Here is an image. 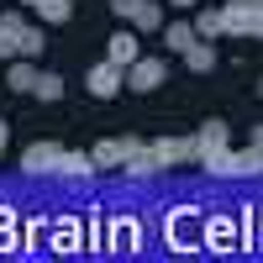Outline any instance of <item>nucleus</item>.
I'll list each match as a JSON object with an SVG mask.
<instances>
[{
	"instance_id": "11",
	"label": "nucleus",
	"mask_w": 263,
	"mask_h": 263,
	"mask_svg": "<svg viewBox=\"0 0 263 263\" xmlns=\"http://www.w3.org/2000/svg\"><path fill=\"white\" fill-rule=\"evenodd\" d=\"M16 253H21V211L0 200V258H16Z\"/></svg>"
},
{
	"instance_id": "29",
	"label": "nucleus",
	"mask_w": 263,
	"mask_h": 263,
	"mask_svg": "<svg viewBox=\"0 0 263 263\" xmlns=\"http://www.w3.org/2000/svg\"><path fill=\"white\" fill-rule=\"evenodd\" d=\"M248 37L263 42V0H253V21H248Z\"/></svg>"
},
{
	"instance_id": "28",
	"label": "nucleus",
	"mask_w": 263,
	"mask_h": 263,
	"mask_svg": "<svg viewBox=\"0 0 263 263\" xmlns=\"http://www.w3.org/2000/svg\"><path fill=\"white\" fill-rule=\"evenodd\" d=\"M258 174H263V153L248 147V153H242V179H258Z\"/></svg>"
},
{
	"instance_id": "32",
	"label": "nucleus",
	"mask_w": 263,
	"mask_h": 263,
	"mask_svg": "<svg viewBox=\"0 0 263 263\" xmlns=\"http://www.w3.org/2000/svg\"><path fill=\"white\" fill-rule=\"evenodd\" d=\"M6 137H11V126H6V121H0V153H6Z\"/></svg>"
},
{
	"instance_id": "10",
	"label": "nucleus",
	"mask_w": 263,
	"mask_h": 263,
	"mask_svg": "<svg viewBox=\"0 0 263 263\" xmlns=\"http://www.w3.org/2000/svg\"><path fill=\"white\" fill-rule=\"evenodd\" d=\"M58 142H32L27 153H21V174H32V179H42V174H53V163H58Z\"/></svg>"
},
{
	"instance_id": "26",
	"label": "nucleus",
	"mask_w": 263,
	"mask_h": 263,
	"mask_svg": "<svg viewBox=\"0 0 263 263\" xmlns=\"http://www.w3.org/2000/svg\"><path fill=\"white\" fill-rule=\"evenodd\" d=\"M32 95H42V100H58V95H63V79H58V74H37Z\"/></svg>"
},
{
	"instance_id": "30",
	"label": "nucleus",
	"mask_w": 263,
	"mask_h": 263,
	"mask_svg": "<svg viewBox=\"0 0 263 263\" xmlns=\"http://www.w3.org/2000/svg\"><path fill=\"white\" fill-rule=\"evenodd\" d=\"M137 6H142V0H111V11H116L121 21H132V11H137Z\"/></svg>"
},
{
	"instance_id": "21",
	"label": "nucleus",
	"mask_w": 263,
	"mask_h": 263,
	"mask_svg": "<svg viewBox=\"0 0 263 263\" xmlns=\"http://www.w3.org/2000/svg\"><path fill=\"white\" fill-rule=\"evenodd\" d=\"M121 168H126V179H153V174H158V158H153L147 147H137V153H132Z\"/></svg>"
},
{
	"instance_id": "31",
	"label": "nucleus",
	"mask_w": 263,
	"mask_h": 263,
	"mask_svg": "<svg viewBox=\"0 0 263 263\" xmlns=\"http://www.w3.org/2000/svg\"><path fill=\"white\" fill-rule=\"evenodd\" d=\"M253 147H258V153H263V121H258V126H253Z\"/></svg>"
},
{
	"instance_id": "25",
	"label": "nucleus",
	"mask_w": 263,
	"mask_h": 263,
	"mask_svg": "<svg viewBox=\"0 0 263 263\" xmlns=\"http://www.w3.org/2000/svg\"><path fill=\"white\" fill-rule=\"evenodd\" d=\"M42 42H48V37H42V27H32V21H27V32H21V58H37Z\"/></svg>"
},
{
	"instance_id": "13",
	"label": "nucleus",
	"mask_w": 263,
	"mask_h": 263,
	"mask_svg": "<svg viewBox=\"0 0 263 263\" xmlns=\"http://www.w3.org/2000/svg\"><path fill=\"white\" fill-rule=\"evenodd\" d=\"M53 174H58V179H90V174H100V168H95L90 153H69V147H63L58 163H53Z\"/></svg>"
},
{
	"instance_id": "23",
	"label": "nucleus",
	"mask_w": 263,
	"mask_h": 263,
	"mask_svg": "<svg viewBox=\"0 0 263 263\" xmlns=\"http://www.w3.org/2000/svg\"><path fill=\"white\" fill-rule=\"evenodd\" d=\"M184 69L190 74H211L216 69V48H211V42H195V48L184 53Z\"/></svg>"
},
{
	"instance_id": "8",
	"label": "nucleus",
	"mask_w": 263,
	"mask_h": 263,
	"mask_svg": "<svg viewBox=\"0 0 263 263\" xmlns=\"http://www.w3.org/2000/svg\"><path fill=\"white\" fill-rule=\"evenodd\" d=\"M237 248L263 253V205H242V216H237Z\"/></svg>"
},
{
	"instance_id": "18",
	"label": "nucleus",
	"mask_w": 263,
	"mask_h": 263,
	"mask_svg": "<svg viewBox=\"0 0 263 263\" xmlns=\"http://www.w3.org/2000/svg\"><path fill=\"white\" fill-rule=\"evenodd\" d=\"M190 27H195V37H200V42H216V37L227 32V21H221V11H211V6H205L200 16L190 21Z\"/></svg>"
},
{
	"instance_id": "27",
	"label": "nucleus",
	"mask_w": 263,
	"mask_h": 263,
	"mask_svg": "<svg viewBox=\"0 0 263 263\" xmlns=\"http://www.w3.org/2000/svg\"><path fill=\"white\" fill-rule=\"evenodd\" d=\"M90 248L105 258V211H90Z\"/></svg>"
},
{
	"instance_id": "16",
	"label": "nucleus",
	"mask_w": 263,
	"mask_h": 263,
	"mask_svg": "<svg viewBox=\"0 0 263 263\" xmlns=\"http://www.w3.org/2000/svg\"><path fill=\"white\" fill-rule=\"evenodd\" d=\"M221 21L232 37H248V21H253V0H227L221 6Z\"/></svg>"
},
{
	"instance_id": "14",
	"label": "nucleus",
	"mask_w": 263,
	"mask_h": 263,
	"mask_svg": "<svg viewBox=\"0 0 263 263\" xmlns=\"http://www.w3.org/2000/svg\"><path fill=\"white\" fill-rule=\"evenodd\" d=\"M200 168L211 174V179H242V153L221 147V153H211V158H200Z\"/></svg>"
},
{
	"instance_id": "4",
	"label": "nucleus",
	"mask_w": 263,
	"mask_h": 263,
	"mask_svg": "<svg viewBox=\"0 0 263 263\" xmlns=\"http://www.w3.org/2000/svg\"><path fill=\"white\" fill-rule=\"evenodd\" d=\"M137 147H147V142H137V137H100L90 147V158H95V168H121Z\"/></svg>"
},
{
	"instance_id": "2",
	"label": "nucleus",
	"mask_w": 263,
	"mask_h": 263,
	"mask_svg": "<svg viewBox=\"0 0 263 263\" xmlns=\"http://www.w3.org/2000/svg\"><path fill=\"white\" fill-rule=\"evenodd\" d=\"M142 253V216L111 211L105 216V258H137Z\"/></svg>"
},
{
	"instance_id": "7",
	"label": "nucleus",
	"mask_w": 263,
	"mask_h": 263,
	"mask_svg": "<svg viewBox=\"0 0 263 263\" xmlns=\"http://www.w3.org/2000/svg\"><path fill=\"white\" fill-rule=\"evenodd\" d=\"M147 153L158 158V168H168V163H195V137H158V142H147Z\"/></svg>"
},
{
	"instance_id": "6",
	"label": "nucleus",
	"mask_w": 263,
	"mask_h": 263,
	"mask_svg": "<svg viewBox=\"0 0 263 263\" xmlns=\"http://www.w3.org/2000/svg\"><path fill=\"white\" fill-rule=\"evenodd\" d=\"M84 84H90V95H95V100H111V95L126 90V69H116V63H95Z\"/></svg>"
},
{
	"instance_id": "9",
	"label": "nucleus",
	"mask_w": 263,
	"mask_h": 263,
	"mask_svg": "<svg viewBox=\"0 0 263 263\" xmlns=\"http://www.w3.org/2000/svg\"><path fill=\"white\" fill-rule=\"evenodd\" d=\"M137 58H142V37L137 32H116L105 42V63H116V69H132Z\"/></svg>"
},
{
	"instance_id": "33",
	"label": "nucleus",
	"mask_w": 263,
	"mask_h": 263,
	"mask_svg": "<svg viewBox=\"0 0 263 263\" xmlns=\"http://www.w3.org/2000/svg\"><path fill=\"white\" fill-rule=\"evenodd\" d=\"M168 6H200V0H168Z\"/></svg>"
},
{
	"instance_id": "19",
	"label": "nucleus",
	"mask_w": 263,
	"mask_h": 263,
	"mask_svg": "<svg viewBox=\"0 0 263 263\" xmlns=\"http://www.w3.org/2000/svg\"><path fill=\"white\" fill-rule=\"evenodd\" d=\"M6 84H11V90H32V84H37V63H32V58H11Z\"/></svg>"
},
{
	"instance_id": "17",
	"label": "nucleus",
	"mask_w": 263,
	"mask_h": 263,
	"mask_svg": "<svg viewBox=\"0 0 263 263\" xmlns=\"http://www.w3.org/2000/svg\"><path fill=\"white\" fill-rule=\"evenodd\" d=\"M163 27V6L158 0H142L137 11H132V32H158Z\"/></svg>"
},
{
	"instance_id": "1",
	"label": "nucleus",
	"mask_w": 263,
	"mask_h": 263,
	"mask_svg": "<svg viewBox=\"0 0 263 263\" xmlns=\"http://www.w3.org/2000/svg\"><path fill=\"white\" fill-rule=\"evenodd\" d=\"M200 227H205V211H195V205L163 211V242H168V253H200Z\"/></svg>"
},
{
	"instance_id": "5",
	"label": "nucleus",
	"mask_w": 263,
	"mask_h": 263,
	"mask_svg": "<svg viewBox=\"0 0 263 263\" xmlns=\"http://www.w3.org/2000/svg\"><path fill=\"white\" fill-rule=\"evenodd\" d=\"M163 79H168V63H163V58H137V63L126 69V90H137V95H153Z\"/></svg>"
},
{
	"instance_id": "15",
	"label": "nucleus",
	"mask_w": 263,
	"mask_h": 263,
	"mask_svg": "<svg viewBox=\"0 0 263 263\" xmlns=\"http://www.w3.org/2000/svg\"><path fill=\"white\" fill-rule=\"evenodd\" d=\"M227 147V121H205L200 132H195V163H200V158H211V153H221Z\"/></svg>"
},
{
	"instance_id": "22",
	"label": "nucleus",
	"mask_w": 263,
	"mask_h": 263,
	"mask_svg": "<svg viewBox=\"0 0 263 263\" xmlns=\"http://www.w3.org/2000/svg\"><path fill=\"white\" fill-rule=\"evenodd\" d=\"M163 42H168V53H179V58H184V53H190V48H195L200 37H195V27H190V21H174Z\"/></svg>"
},
{
	"instance_id": "24",
	"label": "nucleus",
	"mask_w": 263,
	"mask_h": 263,
	"mask_svg": "<svg viewBox=\"0 0 263 263\" xmlns=\"http://www.w3.org/2000/svg\"><path fill=\"white\" fill-rule=\"evenodd\" d=\"M53 253H58V258H69V253H74V216L53 221Z\"/></svg>"
},
{
	"instance_id": "12",
	"label": "nucleus",
	"mask_w": 263,
	"mask_h": 263,
	"mask_svg": "<svg viewBox=\"0 0 263 263\" xmlns=\"http://www.w3.org/2000/svg\"><path fill=\"white\" fill-rule=\"evenodd\" d=\"M21 32H27V16L0 11V58H21Z\"/></svg>"
},
{
	"instance_id": "34",
	"label": "nucleus",
	"mask_w": 263,
	"mask_h": 263,
	"mask_svg": "<svg viewBox=\"0 0 263 263\" xmlns=\"http://www.w3.org/2000/svg\"><path fill=\"white\" fill-rule=\"evenodd\" d=\"M258 95H263V79H258Z\"/></svg>"
},
{
	"instance_id": "3",
	"label": "nucleus",
	"mask_w": 263,
	"mask_h": 263,
	"mask_svg": "<svg viewBox=\"0 0 263 263\" xmlns=\"http://www.w3.org/2000/svg\"><path fill=\"white\" fill-rule=\"evenodd\" d=\"M200 248H211V258H232L237 253V211H211L205 216Z\"/></svg>"
},
{
	"instance_id": "20",
	"label": "nucleus",
	"mask_w": 263,
	"mask_h": 263,
	"mask_svg": "<svg viewBox=\"0 0 263 263\" xmlns=\"http://www.w3.org/2000/svg\"><path fill=\"white\" fill-rule=\"evenodd\" d=\"M32 11L48 21V27H63V21L74 16V6H69V0H32Z\"/></svg>"
}]
</instances>
